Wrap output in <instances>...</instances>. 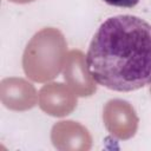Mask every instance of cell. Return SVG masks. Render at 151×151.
Instances as JSON below:
<instances>
[{
  "mask_svg": "<svg viewBox=\"0 0 151 151\" xmlns=\"http://www.w3.org/2000/svg\"><path fill=\"white\" fill-rule=\"evenodd\" d=\"M11 2H15V4H28V2H33L35 0H8Z\"/></svg>",
  "mask_w": 151,
  "mask_h": 151,
  "instance_id": "9c48e42d",
  "label": "cell"
},
{
  "mask_svg": "<svg viewBox=\"0 0 151 151\" xmlns=\"http://www.w3.org/2000/svg\"><path fill=\"white\" fill-rule=\"evenodd\" d=\"M40 109L52 117H65L77 107V94L63 83H48L39 91Z\"/></svg>",
  "mask_w": 151,
  "mask_h": 151,
  "instance_id": "8992f818",
  "label": "cell"
},
{
  "mask_svg": "<svg viewBox=\"0 0 151 151\" xmlns=\"http://www.w3.org/2000/svg\"><path fill=\"white\" fill-rule=\"evenodd\" d=\"M63 73L67 85L77 96L90 97L97 91L96 80L87 66L86 55L80 50L67 52Z\"/></svg>",
  "mask_w": 151,
  "mask_h": 151,
  "instance_id": "277c9868",
  "label": "cell"
},
{
  "mask_svg": "<svg viewBox=\"0 0 151 151\" xmlns=\"http://www.w3.org/2000/svg\"><path fill=\"white\" fill-rule=\"evenodd\" d=\"M150 93H151V87H150Z\"/></svg>",
  "mask_w": 151,
  "mask_h": 151,
  "instance_id": "30bf717a",
  "label": "cell"
},
{
  "mask_svg": "<svg viewBox=\"0 0 151 151\" xmlns=\"http://www.w3.org/2000/svg\"><path fill=\"white\" fill-rule=\"evenodd\" d=\"M103 120L106 130L113 137L122 140L132 138L139 124L133 106L123 99H111L105 104Z\"/></svg>",
  "mask_w": 151,
  "mask_h": 151,
  "instance_id": "3957f363",
  "label": "cell"
},
{
  "mask_svg": "<svg viewBox=\"0 0 151 151\" xmlns=\"http://www.w3.org/2000/svg\"><path fill=\"white\" fill-rule=\"evenodd\" d=\"M51 142L60 151H87L93 140L90 131L80 123L60 120L51 130Z\"/></svg>",
  "mask_w": 151,
  "mask_h": 151,
  "instance_id": "5b68a950",
  "label": "cell"
},
{
  "mask_svg": "<svg viewBox=\"0 0 151 151\" xmlns=\"http://www.w3.org/2000/svg\"><path fill=\"white\" fill-rule=\"evenodd\" d=\"M39 94L35 87L22 78H5L0 83V99L12 111H27L37 105Z\"/></svg>",
  "mask_w": 151,
  "mask_h": 151,
  "instance_id": "52a82bcc",
  "label": "cell"
},
{
  "mask_svg": "<svg viewBox=\"0 0 151 151\" xmlns=\"http://www.w3.org/2000/svg\"><path fill=\"white\" fill-rule=\"evenodd\" d=\"M66 54L67 42L64 34L54 27L42 28L32 37L24 51V72L35 83L53 80L61 72Z\"/></svg>",
  "mask_w": 151,
  "mask_h": 151,
  "instance_id": "7a4b0ae2",
  "label": "cell"
},
{
  "mask_svg": "<svg viewBox=\"0 0 151 151\" xmlns=\"http://www.w3.org/2000/svg\"><path fill=\"white\" fill-rule=\"evenodd\" d=\"M104 1L111 6L125 7V8H132L139 2V0H104Z\"/></svg>",
  "mask_w": 151,
  "mask_h": 151,
  "instance_id": "ba28073f",
  "label": "cell"
},
{
  "mask_svg": "<svg viewBox=\"0 0 151 151\" xmlns=\"http://www.w3.org/2000/svg\"><path fill=\"white\" fill-rule=\"evenodd\" d=\"M90 72L101 86L118 92L151 84V25L134 15H116L96 32L87 54Z\"/></svg>",
  "mask_w": 151,
  "mask_h": 151,
  "instance_id": "6da1fadb",
  "label": "cell"
}]
</instances>
